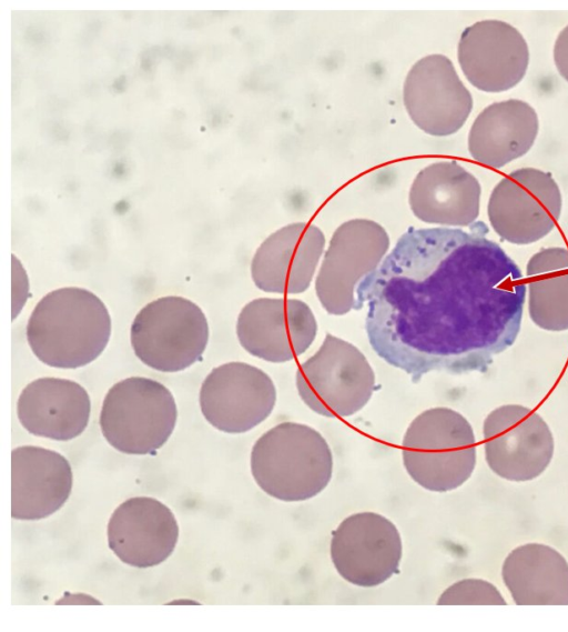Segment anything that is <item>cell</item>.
<instances>
[{
	"instance_id": "6",
	"label": "cell",
	"mask_w": 568,
	"mask_h": 632,
	"mask_svg": "<svg viewBox=\"0 0 568 632\" xmlns=\"http://www.w3.org/2000/svg\"><path fill=\"white\" fill-rule=\"evenodd\" d=\"M303 402L327 418H346L363 409L375 390V373L352 343L326 334L322 345L296 372Z\"/></svg>"
},
{
	"instance_id": "4",
	"label": "cell",
	"mask_w": 568,
	"mask_h": 632,
	"mask_svg": "<svg viewBox=\"0 0 568 632\" xmlns=\"http://www.w3.org/2000/svg\"><path fill=\"white\" fill-rule=\"evenodd\" d=\"M402 455L407 473L420 486L434 492L452 491L475 469L473 428L457 411L428 409L407 428Z\"/></svg>"
},
{
	"instance_id": "3",
	"label": "cell",
	"mask_w": 568,
	"mask_h": 632,
	"mask_svg": "<svg viewBox=\"0 0 568 632\" xmlns=\"http://www.w3.org/2000/svg\"><path fill=\"white\" fill-rule=\"evenodd\" d=\"M251 472L268 495L285 502L305 501L322 492L333 473V455L315 429L283 422L257 439Z\"/></svg>"
},
{
	"instance_id": "25",
	"label": "cell",
	"mask_w": 568,
	"mask_h": 632,
	"mask_svg": "<svg viewBox=\"0 0 568 632\" xmlns=\"http://www.w3.org/2000/svg\"><path fill=\"white\" fill-rule=\"evenodd\" d=\"M554 61L559 74L568 82V26L559 32L555 41Z\"/></svg>"
},
{
	"instance_id": "15",
	"label": "cell",
	"mask_w": 568,
	"mask_h": 632,
	"mask_svg": "<svg viewBox=\"0 0 568 632\" xmlns=\"http://www.w3.org/2000/svg\"><path fill=\"white\" fill-rule=\"evenodd\" d=\"M457 58L471 86L484 92H503L524 79L529 49L525 38L511 24L483 20L462 32Z\"/></svg>"
},
{
	"instance_id": "19",
	"label": "cell",
	"mask_w": 568,
	"mask_h": 632,
	"mask_svg": "<svg viewBox=\"0 0 568 632\" xmlns=\"http://www.w3.org/2000/svg\"><path fill=\"white\" fill-rule=\"evenodd\" d=\"M479 181L457 161H438L422 169L409 190V205L426 223L470 227L479 214Z\"/></svg>"
},
{
	"instance_id": "5",
	"label": "cell",
	"mask_w": 568,
	"mask_h": 632,
	"mask_svg": "<svg viewBox=\"0 0 568 632\" xmlns=\"http://www.w3.org/2000/svg\"><path fill=\"white\" fill-rule=\"evenodd\" d=\"M178 417L174 397L162 383L132 377L106 393L100 414L105 440L128 454H154L172 434Z\"/></svg>"
},
{
	"instance_id": "16",
	"label": "cell",
	"mask_w": 568,
	"mask_h": 632,
	"mask_svg": "<svg viewBox=\"0 0 568 632\" xmlns=\"http://www.w3.org/2000/svg\"><path fill=\"white\" fill-rule=\"evenodd\" d=\"M324 245L325 237L321 229L307 222H295L276 230L262 242L253 257V282L271 293L306 291Z\"/></svg>"
},
{
	"instance_id": "9",
	"label": "cell",
	"mask_w": 568,
	"mask_h": 632,
	"mask_svg": "<svg viewBox=\"0 0 568 632\" xmlns=\"http://www.w3.org/2000/svg\"><path fill=\"white\" fill-rule=\"evenodd\" d=\"M562 199L550 173L521 168L504 177L494 188L487 214L494 231L514 244H529L546 237L556 225Z\"/></svg>"
},
{
	"instance_id": "13",
	"label": "cell",
	"mask_w": 568,
	"mask_h": 632,
	"mask_svg": "<svg viewBox=\"0 0 568 632\" xmlns=\"http://www.w3.org/2000/svg\"><path fill=\"white\" fill-rule=\"evenodd\" d=\"M403 100L413 122L435 137L457 132L473 110L469 90L453 62L443 54L426 56L410 68Z\"/></svg>"
},
{
	"instance_id": "1",
	"label": "cell",
	"mask_w": 568,
	"mask_h": 632,
	"mask_svg": "<svg viewBox=\"0 0 568 632\" xmlns=\"http://www.w3.org/2000/svg\"><path fill=\"white\" fill-rule=\"evenodd\" d=\"M470 228H409L356 291L371 347L413 382L484 372L519 333L521 271L485 223Z\"/></svg>"
},
{
	"instance_id": "11",
	"label": "cell",
	"mask_w": 568,
	"mask_h": 632,
	"mask_svg": "<svg viewBox=\"0 0 568 632\" xmlns=\"http://www.w3.org/2000/svg\"><path fill=\"white\" fill-rule=\"evenodd\" d=\"M402 552L397 528L375 512L352 514L332 533L333 564L354 585L376 586L397 574Z\"/></svg>"
},
{
	"instance_id": "2",
	"label": "cell",
	"mask_w": 568,
	"mask_h": 632,
	"mask_svg": "<svg viewBox=\"0 0 568 632\" xmlns=\"http://www.w3.org/2000/svg\"><path fill=\"white\" fill-rule=\"evenodd\" d=\"M111 318L105 304L89 290L69 287L49 292L33 309L27 340L34 355L49 367L77 369L105 349Z\"/></svg>"
},
{
	"instance_id": "20",
	"label": "cell",
	"mask_w": 568,
	"mask_h": 632,
	"mask_svg": "<svg viewBox=\"0 0 568 632\" xmlns=\"http://www.w3.org/2000/svg\"><path fill=\"white\" fill-rule=\"evenodd\" d=\"M90 397L79 383L59 378L30 382L17 402L22 427L33 435L69 441L80 435L89 423Z\"/></svg>"
},
{
	"instance_id": "7",
	"label": "cell",
	"mask_w": 568,
	"mask_h": 632,
	"mask_svg": "<svg viewBox=\"0 0 568 632\" xmlns=\"http://www.w3.org/2000/svg\"><path fill=\"white\" fill-rule=\"evenodd\" d=\"M207 341L205 314L182 297H163L148 303L131 325L135 355L162 372L181 371L199 361Z\"/></svg>"
},
{
	"instance_id": "10",
	"label": "cell",
	"mask_w": 568,
	"mask_h": 632,
	"mask_svg": "<svg viewBox=\"0 0 568 632\" xmlns=\"http://www.w3.org/2000/svg\"><path fill=\"white\" fill-rule=\"evenodd\" d=\"M485 455L489 468L510 481L539 476L554 454V438L544 419L534 410L507 404L485 419Z\"/></svg>"
},
{
	"instance_id": "8",
	"label": "cell",
	"mask_w": 568,
	"mask_h": 632,
	"mask_svg": "<svg viewBox=\"0 0 568 632\" xmlns=\"http://www.w3.org/2000/svg\"><path fill=\"white\" fill-rule=\"evenodd\" d=\"M388 248L386 230L373 220L353 219L335 230L315 281L327 313L342 315L355 309L359 284L379 267Z\"/></svg>"
},
{
	"instance_id": "23",
	"label": "cell",
	"mask_w": 568,
	"mask_h": 632,
	"mask_svg": "<svg viewBox=\"0 0 568 632\" xmlns=\"http://www.w3.org/2000/svg\"><path fill=\"white\" fill-rule=\"evenodd\" d=\"M526 272L532 322L548 331L568 330V249L540 250L529 259Z\"/></svg>"
},
{
	"instance_id": "14",
	"label": "cell",
	"mask_w": 568,
	"mask_h": 632,
	"mask_svg": "<svg viewBox=\"0 0 568 632\" xmlns=\"http://www.w3.org/2000/svg\"><path fill=\"white\" fill-rule=\"evenodd\" d=\"M316 333L313 311L297 299H255L242 309L236 323L241 345L250 354L274 363L303 354Z\"/></svg>"
},
{
	"instance_id": "24",
	"label": "cell",
	"mask_w": 568,
	"mask_h": 632,
	"mask_svg": "<svg viewBox=\"0 0 568 632\" xmlns=\"http://www.w3.org/2000/svg\"><path fill=\"white\" fill-rule=\"evenodd\" d=\"M438 605L494 604L505 605L506 601L499 591L489 582L478 579H466L456 582L439 596Z\"/></svg>"
},
{
	"instance_id": "22",
	"label": "cell",
	"mask_w": 568,
	"mask_h": 632,
	"mask_svg": "<svg viewBox=\"0 0 568 632\" xmlns=\"http://www.w3.org/2000/svg\"><path fill=\"white\" fill-rule=\"evenodd\" d=\"M503 580L518 605H568V562L551 546L528 543L513 550Z\"/></svg>"
},
{
	"instance_id": "12",
	"label": "cell",
	"mask_w": 568,
	"mask_h": 632,
	"mask_svg": "<svg viewBox=\"0 0 568 632\" xmlns=\"http://www.w3.org/2000/svg\"><path fill=\"white\" fill-rule=\"evenodd\" d=\"M276 389L261 369L230 362L213 369L202 383L201 411L206 421L226 433H243L273 411Z\"/></svg>"
},
{
	"instance_id": "21",
	"label": "cell",
	"mask_w": 568,
	"mask_h": 632,
	"mask_svg": "<svg viewBox=\"0 0 568 632\" xmlns=\"http://www.w3.org/2000/svg\"><path fill=\"white\" fill-rule=\"evenodd\" d=\"M538 130L537 112L527 102L518 99L494 102L473 122L468 151L477 162L498 169L526 154Z\"/></svg>"
},
{
	"instance_id": "18",
	"label": "cell",
	"mask_w": 568,
	"mask_h": 632,
	"mask_svg": "<svg viewBox=\"0 0 568 632\" xmlns=\"http://www.w3.org/2000/svg\"><path fill=\"white\" fill-rule=\"evenodd\" d=\"M72 470L60 453L24 445L11 452V516L34 521L57 512L72 489Z\"/></svg>"
},
{
	"instance_id": "17",
	"label": "cell",
	"mask_w": 568,
	"mask_h": 632,
	"mask_svg": "<svg viewBox=\"0 0 568 632\" xmlns=\"http://www.w3.org/2000/svg\"><path fill=\"white\" fill-rule=\"evenodd\" d=\"M179 526L172 511L150 496H135L121 503L108 523V544L124 563L150 568L173 552Z\"/></svg>"
}]
</instances>
